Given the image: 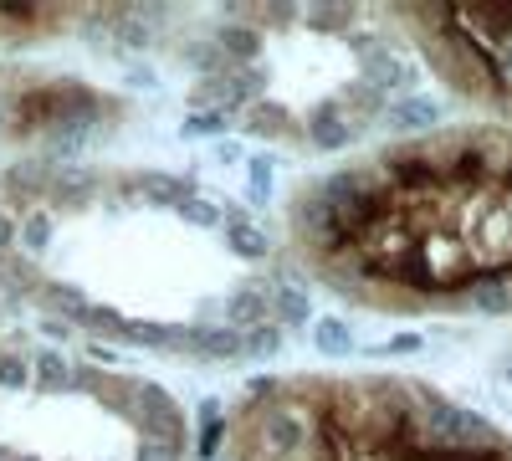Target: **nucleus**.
Listing matches in <instances>:
<instances>
[{
    "mask_svg": "<svg viewBox=\"0 0 512 461\" xmlns=\"http://www.w3.org/2000/svg\"><path fill=\"white\" fill-rule=\"evenodd\" d=\"M472 308L482 318H507L512 313V277H502V272L472 277Z\"/></svg>",
    "mask_w": 512,
    "mask_h": 461,
    "instance_id": "4468645a",
    "label": "nucleus"
},
{
    "mask_svg": "<svg viewBox=\"0 0 512 461\" xmlns=\"http://www.w3.org/2000/svg\"><path fill=\"white\" fill-rule=\"evenodd\" d=\"M267 72L262 67H226L216 77H200L190 88V113H246L251 103H262Z\"/></svg>",
    "mask_w": 512,
    "mask_h": 461,
    "instance_id": "f03ea898",
    "label": "nucleus"
},
{
    "mask_svg": "<svg viewBox=\"0 0 512 461\" xmlns=\"http://www.w3.org/2000/svg\"><path fill=\"white\" fill-rule=\"evenodd\" d=\"M210 421H221V405L216 400H200V426H210Z\"/></svg>",
    "mask_w": 512,
    "mask_h": 461,
    "instance_id": "4c0bfd02",
    "label": "nucleus"
},
{
    "mask_svg": "<svg viewBox=\"0 0 512 461\" xmlns=\"http://www.w3.org/2000/svg\"><path fill=\"white\" fill-rule=\"evenodd\" d=\"M88 359L108 369V364H118V349H108V344H88Z\"/></svg>",
    "mask_w": 512,
    "mask_h": 461,
    "instance_id": "c9c22d12",
    "label": "nucleus"
},
{
    "mask_svg": "<svg viewBox=\"0 0 512 461\" xmlns=\"http://www.w3.org/2000/svg\"><path fill=\"white\" fill-rule=\"evenodd\" d=\"M0 461H21V456H16V451H6V446H0Z\"/></svg>",
    "mask_w": 512,
    "mask_h": 461,
    "instance_id": "a19ab883",
    "label": "nucleus"
},
{
    "mask_svg": "<svg viewBox=\"0 0 512 461\" xmlns=\"http://www.w3.org/2000/svg\"><path fill=\"white\" fill-rule=\"evenodd\" d=\"M507 380H512V369H507Z\"/></svg>",
    "mask_w": 512,
    "mask_h": 461,
    "instance_id": "37998d69",
    "label": "nucleus"
},
{
    "mask_svg": "<svg viewBox=\"0 0 512 461\" xmlns=\"http://www.w3.org/2000/svg\"><path fill=\"white\" fill-rule=\"evenodd\" d=\"M415 446L461 451V456H502V451H512L487 415L466 410V405H451L441 395H425V390L415 400Z\"/></svg>",
    "mask_w": 512,
    "mask_h": 461,
    "instance_id": "f257e3e1",
    "label": "nucleus"
},
{
    "mask_svg": "<svg viewBox=\"0 0 512 461\" xmlns=\"http://www.w3.org/2000/svg\"><path fill=\"white\" fill-rule=\"evenodd\" d=\"M31 385V364L21 354H0V390H26Z\"/></svg>",
    "mask_w": 512,
    "mask_h": 461,
    "instance_id": "cd10ccee",
    "label": "nucleus"
},
{
    "mask_svg": "<svg viewBox=\"0 0 512 461\" xmlns=\"http://www.w3.org/2000/svg\"><path fill=\"white\" fill-rule=\"evenodd\" d=\"M226 436H231V426H226V421L200 426V436H195V456H200V461H216V456H221V446H226Z\"/></svg>",
    "mask_w": 512,
    "mask_h": 461,
    "instance_id": "bb28decb",
    "label": "nucleus"
},
{
    "mask_svg": "<svg viewBox=\"0 0 512 461\" xmlns=\"http://www.w3.org/2000/svg\"><path fill=\"white\" fill-rule=\"evenodd\" d=\"M420 344H425L420 333H395V339L384 344V354H420Z\"/></svg>",
    "mask_w": 512,
    "mask_h": 461,
    "instance_id": "72a5a7b5",
    "label": "nucleus"
},
{
    "mask_svg": "<svg viewBox=\"0 0 512 461\" xmlns=\"http://www.w3.org/2000/svg\"><path fill=\"white\" fill-rule=\"evenodd\" d=\"M262 323H272V298H267V287H256V282L236 287L231 298H226V328L251 333V328H262Z\"/></svg>",
    "mask_w": 512,
    "mask_h": 461,
    "instance_id": "ddd939ff",
    "label": "nucleus"
},
{
    "mask_svg": "<svg viewBox=\"0 0 512 461\" xmlns=\"http://www.w3.org/2000/svg\"><path fill=\"white\" fill-rule=\"evenodd\" d=\"M123 313H113V308H88V318H82V328H93V333H113V339H123Z\"/></svg>",
    "mask_w": 512,
    "mask_h": 461,
    "instance_id": "7c9ffc66",
    "label": "nucleus"
},
{
    "mask_svg": "<svg viewBox=\"0 0 512 461\" xmlns=\"http://www.w3.org/2000/svg\"><path fill=\"white\" fill-rule=\"evenodd\" d=\"M0 303H6V298H0Z\"/></svg>",
    "mask_w": 512,
    "mask_h": 461,
    "instance_id": "c03bdc74",
    "label": "nucleus"
},
{
    "mask_svg": "<svg viewBox=\"0 0 512 461\" xmlns=\"http://www.w3.org/2000/svg\"><path fill=\"white\" fill-rule=\"evenodd\" d=\"M190 354H195V359H210V364L241 359V354H246V333H236V328H226V323H195V328H190Z\"/></svg>",
    "mask_w": 512,
    "mask_h": 461,
    "instance_id": "9d476101",
    "label": "nucleus"
},
{
    "mask_svg": "<svg viewBox=\"0 0 512 461\" xmlns=\"http://www.w3.org/2000/svg\"><path fill=\"white\" fill-rule=\"evenodd\" d=\"M52 180H57V164L52 159H41V154H31V159H16L11 170H6V190L16 195V200H41V195H52Z\"/></svg>",
    "mask_w": 512,
    "mask_h": 461,
    "instance_id": "f8f14e48",
    "label": "nucleus"
},
{
    "mask_svg": "<svg viewBox=\"0 0 512 461\" xmlns=\"http://www.w3.org/2000/svg\"><path fill=\"white\" fill-rule=\"evenodd\" d=\"M251 200L256 205L272 200V154H256L251 159Z\"/></svg>",
    "mask_w": 512,
    "mask_h": 461,
    "instance_id": "c85d7f7f",
    "label": "nucleus"
},
{
    "mask_svg": "<svg viewBox=\"0 0 512 461\" xmlns=\"http://www.w3.org/2000/svg\"><path fill=\"white\" fill-rule=\"evenodd\" d=\"M241 129L256 134V139H292L297 123H292L287 108H277V103H251V108L241 113Z\"/></svg>",
    "mask_w": 512,
    "mask_h": 461,
    "instance_id": "dca6fc26",
    "label": "nucleus"
},
{
    "mask_svg": "<svg viewBox=\"0 0 512 461\" xmlns=\"http://www.w3.org/2000/svg\"><path fill=\"white\" fill-rule=\"evenodd\" d=\"M226 246L236 251V257H246V262H267V251H272V241L256 231L251 221H241V226H226Z\"/></svg>",
    "mask_w": 512,
    "mask_h": 461,
    "instance_id": "5701e85b",
    "label": "nucleus"
},
{
    "mask_svg": "<svg viewBox=\"0 0 512 461\" xmlns=\"http://www.w3.org/2000/svg\"><path fill=\"white\" fill-rule=\"evenodd\" d=\"M103 134V123H77V118H62L52 129H41V159L52 164H72L77 154H88V144Z\"/></svg>",
    "mask_w": 512,
    "mask_h": 461,
    "instance_id": "6e6552de",
    "label": "nucleus"
},
{
    "mask_svg": "<svg viewBox=\"0 0 512 461\" xmlns=\"http://www.w3.org/2000/svg\"><path fill=\"white\" fill-rule=\"evenodd\" d=\"M210 41L221 47V57L231 67H256V57H262V47H267L262 26H251V21H226V26H216V36H210Z\"/></svg>",
    "mask_w": 512,
    "mask_h": 461,
    "instance_id": "9b49d317",
    "label": "nucleus"
},
{
    "mask_svg": "<svg viewBox=\"0 0 512 461\" xmlns=\"http://www.w3.org/2000/svg\"><path fill=\"white\" fill-rule=\"evenodd\" d=\"M31 380H36L41 395H67V390H72V364H67V354L36 349V354H31Z\"/></svg>",
    "mask_w": 512,
    "mask_h": 461,
    "instance_id": "2eb2a0df",
    "label": "nucleus"
},
{
    "mask_svg": "<svg viewBox=\"0 0 512 461\" xmlns=\"http://www.w3.org/2000/svg\"><path fill=\"white\" fill-rule=\"evenodd\" d=\"M415 77H420V72H415V62H410L400 47H390V52H379L374 62H364V82H369V88H379L390 103L415 93Z\"/></svg>",
    "mask_w": 512,
    "mask_h": 461,
    "instance_id": "423d86ee",
    "label": "nucleus"
},
{
    "mask_svg": "<svg viewBox=\"0 0 512 461\" xmlns=\"http://www.w3.org/2000/svg\"><path fill=\"white\" fill-rule=\"evenodd\" d=\"M180 216L190 221V226H221V211L210 200H200V195H190L185 205H180Z\"/></svg>",
    "mask_w": 512,
    "mask_h": 461,
    "instance_id": "2f4dec72",
    "label": "nucleus"
},
{
    "mask_svg": "<svg viewBox=\"0 0 512 461\" xmlns=\"http://www.w3.org/2000/svg\"><path fill=\"white\" fill-rule=\"evenodd\" d=\"M338 103H344V113L359 123V129H364L369 118H384V108H390V98H384L379 88H369L364 77H359V82H349V88L338 93Z\"/></svg>",
    "mask_w": 512,
    "mask_h": 461,
    "instance_id": "aec40b11",
    "label": "nucleus"
},
{
    "mask_svg": "<svg viewBox=\"0 0 512 461\" xmlns=\"http://www.w3.org/2000/svg\"><path fill=\"white\" fill-rule=\"evenodd\" d=\"M282 339H287V328H277V323L251 328V333H246V354H241V359H277V354H282Z\"/></svg>",
    "mask_w": 512,
    "mask_h": 461,
    "instance_id": "393cba45",
    "label": "nucleus"
},
{
    "mask_svg": "<svg viewBox=\"0 0 512 461\" xmlns=\"http://www.w3.org/2000/svg\"><path fill=\"white\" fill-rule=\"evenodd\" d=\"M41 333H47V339H72V323H62V318H47V323H41Z\"/></svg>",
    "mask_w": 512,
    "mask_h": 461,
    "instance_id": "e433bc0d",
    "label": "nucleus"
},
{
    "mask_svg": "<svg viewBox=\"0 0 512 461\" xmlns=\"http://www.w3.org/2000/svg\"><path fill=\"white\" fill-rule=\"evenodd\" d=\"M313 344H318V354H328V359H344V354L354 349V328H349L344 318H318V323H313Z\"/></svg>",
    "mask_w": 512,
    "mask_h": 461,
    "instance_id": "412c9836",
    "label": "nucleus"
},
{
    "mask_svg": "<svg viewBox=\"0 0 512 461\" xmlns=\"http://www.w3.org/2000/svg\"><path fill=\"white\" fill-rule=\"evenodd\" d=\"M123 190H144V200L175 205V211L195 195V185H190V180H175V175H134V180H123Z\"/></svg>",
    "mask_w": 512,
    "mask_h": 461,
    "instance_id": "f3484780",
    "label": "nucleus"
},
{
    "mask_svg": "<svg viewBox=\"0 0 512 461\" xmlns=\"http://www.w3.org/2000/svg\"><path fill=\"white\" fill-rule=\"evenodd\" d=\"M308 139L323 149V154H333V149H349L354 139H359V123L344 113V103H323V108H313L308 113Z\"/></svg>",
    "mask_w": 512,
    "mask_h": 461,
    "instance_id": "1a4fd4ad",
    "label": "nucleus"
},
{
    "mask_svg": "<svg viewBox=\"0 0 512 461\" xmlns=\"http://www.w3.org/2000/svg\"><path fill=\"white\" fill-rule=\"evenodd\" d=\"M216 159H221V164H236V159H241V149H236V144H221V149H216Z\"/></svg>",
    "mask_w": 512,
    "mask_h": 461,
    "instance_id": "ea45409f",
    "label": "nucleus"
},
{
    "mask_svg": "<svg viewBox=\"0 0 512 461\" xmlns=\"http://www.w3.org/2000/svg\"><path fill=\"white\" fill-rule=\"evenodd\" d=\"M134 461H185V451H175V446H164V441H139L134 446Z\"/></svg>",
    "mask_w": 512,
    "mask_h": 461,
    "instance_id": "473e14b6",
    "label": "nucleus"
},
{
    "mask_svg": "<svg viewBox=\"0 0 512 461\" xmlns=\"http://www.w3.org/2000/svg\"><path fill=\"white\" fill-rule=\"evenodd\" d=\"M292 236H297V246H303V251H313L318 262H323V257H338V251H349V246H354L349 231L338 226L333 205L323 200L318 185H308L303 195L292 200Z\"/></svg>",
    "mask_w": 512,
    "mask_h": 461,
    "instance_id": "7ed1b4c3",
    "label": "nucleus"
},
{
    "mask_svg": "<svg viewBox=\"0 0 512 461\" xmlns=\"http://www.w3.org/2000/svg\"><path fill=\"white\" fill-rule=\"evenodd\" d=\"M267 298H272V323L277 328H308L313 323V298L297 272H277L267 282Z\"/></svg>",
    "mask_w": 512,
    "mask_h": 461,
    "instance_id": "39448f33",
    "label": "nucleus"
},
{
    "mask_svg": "<svg viewBox=\"0 0 512 461\" xmlns=\"http://www.w3.org/2000/svg\"><path fill=\"white\" fill-rule=\"evenodd\" d=\"M231 123H236L231 113H190V118L180 123V134H185V139H216V134L231 129Z\"/></svg>",
    "mask_w": 512,
    "mask_h": 461,
    "instance_id": "a878e982",
    "label": "nucleus"
},
{
    "mask_svg": "<svg viewBox=\"0 0 512 461\" xmlns=\"http://www.w3.org/2000/svg\"><path fill=\"white\" fill-rule=\"evenodd\" d=\"M134 426H139L149 441H164V446H175V451L190 446V426H185L180 405L169 400L164 385H144V380H139V390H134Z\"/></svg>",
    "mask_w": 512,
    "mask_h": 461,
    "instance_id": "20e7f679",
    "label": "nucleus"
},
{
    "mask_svg": "<svg viewBox=\"0 0 512 461\" xmlns=\"http://www.w3.org/2000/svg\"><path fill=\"white\" fill-rule=\"evenodd\" d=\"M128 82H134V88H159L154 72H128Z\"/></svg>",
    "mask_w": 512,
    "mask_h": 461,
    "instance_id": "58836bf2",
    "label": "nucleus"
},
{
    "mask_svg": "<svg viewBox=\"0 0 512 461\" xmlns=\"http://www.w3.org/2000/svg\"><path fill=\"white\" fill-rule=\"evenodd\" d=\"M16 241L26 246V257H41V251H47V241H52V216H47V211H41V205H36V211H31V216L21 221Z\"/></svg>",
    "mask_w": 512,
    "mask_h": 461,
    "instance_id": "b1692460",
    "label": "nucleus"
},
{
    "mask_svg": "<svg viewBox=\"0 0 512 461\" xmlns=\"http://www.w3.org/2000/svg\"><path fill=\"white\" fill-rule=\"evenodd\" d=\"M384 129L390 134H400V139H410V134H431V129H441V103L436 98H425V93H410V98H395L390 108H384Z\"/></svg>",
    "mask_w": 512,
    "mask_h": 461,
    "instance_id": "0eeeda50",
    "label": "nucleus"
},
{
    "mask_svg": "<svg viewBox=\"0 0 512 461\" xmlns=\"http://www.w3.org/2000/svg\"><path fill=\"white\" fill-rule=\"evenodd\" d=\"M103 180L93 170H82V164H57V180H52V200L57 205H82Z\"/></svg>",
    "mask_w": 512,
    "mask_h": 461,
    "instance_id": "6ab92c4d",
    "label": "nucleus"
},
{
    "mask_svg": "<svg viewBox=\"0 0 512 461\" xmlns=\"http://www.w3.org/2000/svg\"><path fill=\"white\" fill-rule=\"evenodd\" d=\"M16 231H21V226H16V221H11L6 211H0V257H11V246H16Z\"/></svg>",
    "mask_w": 512,
    "mask_h": 461,
    "instance_id": "f704fd0d",
    "label": "nucleus"
},
{
    "mask_svg": "<svg viewBox=\"0 0 512 461\" xmlns=\"http://www.w3.org/2000/svg\"><path fill=\"white\" fill-rule=\"evenodd\" d=\"M21 461H36V456H21Z\"/></svg>",
    "mask_w": 512,
    "mask_h": 461,
    "instance_id": "79ce46f5",
    "label": "nucleus"
},
{
    "mask_svg": "<svg viewBox=\"0 0 512 461\" xmlns=\"http://www.w3.org/2000/svg\"><path fill=\"white\" fill-rule=\"evenodd\" d=\"M492 77H497V93H512V36H502L492 47Z\"/></svg>",
    "mask_w": 512,
    "mask_h": 461,
    "instance_id": "c756f323",
    "label": "nucleus"
},
{
    "mask_svg": "<svg viewBox=\"0 0 512 461\" xmlns=\"http://www.w3.org/2000/svg\"><path fill=\"white\" fill-rule=\"evenodd\" d=\"M36 298H41V308H47L52 318H72V323H82L88 308H93L88 298H82V287H72V282H41Z\"/></svg>",
    "mask_w": 512,
    "mask_h": 461,
    "instance_id": "a211bd4d",
    "label": "nucleus"
},
{
    "mask_svg": "<svg viewBox=\"0 0 512 461\" xmlns=\"http://www.w3.org/2000/svg\"><path fill=\"white\" fill-rule=\"evenodd\" d=\"M303 21L313 26V31H338V36H349V26L359 21V6H303Z\"/></svg>",
    "mask_w": 512,
    "mask_h": 461,
    "instance_id": "4be33fe9",
    "label": "nucleus"
}]
</instances>
